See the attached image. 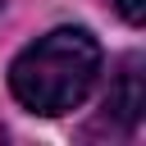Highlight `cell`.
<instances>
[{
    "label": "cell",
    "mask_w": 146,
    "mask_h": 146,
    "mask_svg": "<svg viewBox=\"0 0 146 146\" xmlns=\"http://www.w3.org/2000/svg\"><path fill=\"white\" fill-rule=\"evenodd\" d=\"M96 78H100V46L87 27H55L9 64V87L18 105H27L32 114L78 110L91 96Z\"/></svg>",
    "instance_id": "6da1fadb"
},
{
    "label": "cell",
    "mask_w": 146,
    "mask_h": 146,
    "mask_svg": "<svg viewBox=\"0 0 146 146\" xmlns=\"http://www.w3.org/2000/svg\"><path fill=\"white\" fill-rule=\"evenodd\" d=\"M146 110V96H141V59H123L119 78L110 82V96H105V114L119 119L123 128H137Z\"/></svg>",
    "instance_id": "7a4b0ae2"
},
{
    "label": "cell",
    "mask_w": 146,
    "mask_h": 146,
    "mask_svg": "<svg viewBox=\"0 0 146 146\" xmlns=\"http://www.w3.org/2000/svg\"><path fill=\"white\" fill-rule=\"evenodd\" d=\"M114 9L123 14V23H132V27H141L146 23V0H114Z\"/></svg>",
    "instance_id": "3957f363"
},
{
    "label": "cell",
    "mask_w": 146,
    "mask_h": 146,
    "mask_svg": "<svg viewBox=\"0 0 146 146\" xmlns=\"http://www.w3.org/2000/svg\"><path fill=\"white\" fill-rule=\"evenodd\" d=\"M0 141H5V128H0Z\"/></svg>",
    "instance_id": "277c9868"
},
{
    "label": "cell",
    "mask_w": 146,
    "mask_h": 146,
    "mask_svg": "<svg viewBox=\"0 0 146 146\" xmlns=\"http://www.w3.org/2000/svg\"><path fill=\"white\" fill-rule=\"evenodd\" d=\"M0 5H5V0H0Z\"/></svg>",
    "instance_id": "5b68a950"
}]
</instances>
